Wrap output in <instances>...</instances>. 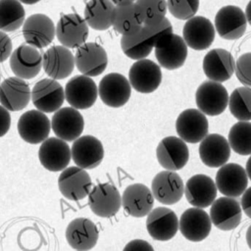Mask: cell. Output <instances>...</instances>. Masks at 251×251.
Returning <instances> with one entry per match:
<instances>
[{
  "label": "cell",
  "mask_w": 251,
  "mask_h": 251,
  "mask_svg": "<svg viewBox=\"0 0 251 251\" xmlns=\"http://www.w3.org/2000/svg\"><path fill=\"white\" fill-rule=\"evenodd\" d=\"M228 97L226 88L221 82L205 80L197 87L195 102L204 115L218 116L227 107Z\"/></svg>",
  "instance_id": "obj_1"
},
{
  "label": "cell",
  "mask_w": 251,
  "mask_h": 251,
  "mask_svg": "<svg viewBox=\"0 0 251 251\" xmlns=\"http://www.w3.org/2000/svg\"><path fill=\"white\" fill-rule=\"evenodd\" d=\"M65 99L76 110L88 109L94 105L98 87L90 76L80 75L72 77L65 86Z\"/></svg>",
  "instance_id": "obj_2"
},
{
  "label": "cell",
  "mask_w": 251,
  "mask_h": 251,
  "mask_svg": "<svg viewBox=\"0 0 251 251\" xmlns=\"http://www.w3.org/2000/svg\"><path fill=\"white\" fill-rule=\"evenodd\" d=\"M58 187L61 194L72 201L85 198L92 187L90 176L79 167H69L62 171L58 177Z\"/></svg>",
  "instance_id": "obj_3"
},
{
  "label": "cell",
  "mask_w": 251,
  "mask_h": 251,
  "mask_svg": "<svg viewBox=\"0 0 251 251\" xmlns=\"http://www.w3.org/2000/svg\"><path fill=\"white\" fill-rule=\"evenodd\" d=\"M128 81L137 92L148 94L155 91L162 82L160 66L149 59L135 61L128 72Z\"/></svg>",
  "instance_id": "obj_4"
},
{
  "label": "cell",
  "mask_w": 251,
  "mask_h": 251,
  "mask_svg": "<svg viewBox=\"0 0 251 251\" xmlns=\"http://www.w3.org/2000/svg\"><path fill=\"white\" fill-rule=\"evenodd\" d=\"M131 94L128 79L119 73H110L103 76L98 85V95L102 102L112 108L124 106Z\"/></svg>",
  "instance_id": "obj_5"
},
{
  "label": "cell",
  "mask_w": 251,
  "mask_h": 251,
  "mask_svg": "<svg viewBox=\"0 0 251 251\" xmlns=\"http://www.w3.org/2000/svg\"><path fill=\"white\" fill-rule=\"evenodd\" d=\"M64 100V88L53 78H43L37 81L32 87V104L42 113L56 112L62 107Z\"/></svg>",
  "instance_id": "obj_6"
},
{
  "label": "cell",
  "mask_w": 251,
  "mask_h": 251,
  "mask_svg": "<svg viewBox=\"0 0 251 251\" xmlns=\"http://www.w3.org/2000/svg\"><path fill=\"white\" fill-rule=\"evenodd\" d=\"M90 210L98 217L110 218L116 215L122 206V196L111 183H99L88 194Z\"/></svg>",
  "instance_id": "obj_7"
},
{
  "label": "cell",
  "mask_w": 251,
  "mask_h": 251,
  "mask_svg": "<svg viewBox=\"0 0 251 251\" xmlns=\"http://www.w3.org/2000/svg\"><path fill=\"white\" fill-rule=\"evenodd\" d=\"M56 36L67 48H78L88 37V25L78 14L62 15L56 25Z\"/></svg>",
  "instance_id": "obj_8"
},
{
  "label": "cell",
  "mask_w": 251,
  "mask_h": 251,
  "mask_svg": "<svg viewBox=\"0 0 251 251\" xmlns=\"http://www.w3.org/2000/svg\"><path fill=\"white\" fill-rule=\"evenodd\" d=\"M10 68L15 76L31 79L39 74L42 68V54L37 48L23 43L12 52Z\"/></svg>",
  "instance_id": "obj_9"
},
{
  "label": "cell",
  "mask_w": 251,
  "mask_h": 251,
  "mask_svg": "<svg viewBox=\"0 0 251 251\" xmlns=\"http://www.w3.org/2000/svg\"><path fill=\"white\" fill-rule=\"evenodd\" d=\"M159 164L167 171H178L188 162L189 151L186 143L176 136L163 138L156 149Z\"/></svg>",
  "instance_id": "obj_10"
},
{
  "label": "cell",
  "mask_w": 251,
  "mask_h": 251,
  "mask_svg": "<svg viewBox=\"0 0 251 251\" xmlns=\"http://www.w3.org/2000/svg\"><path fill=\"white\" fill-rule=\"evenodd\" d=\"M247 26L244 12L237 6L226 5L222 7L215 17V27L218 34L227 40L240 38Z\"/></svg>",
  "instance_id": "obj_11"
},
{
  "label": "cell",
  "mask_w": 251,
  "mask_h": 251,
  "mask_svg": "<svg viewBox=\"0 0 251 251\" xmlns=\"http://www.w3.org/2000/svg\"><path fill=\"white\" fill-rule=\"evenodd\" d=\"M155 56L161 67L176 70L183 66L186 60L187 45L181 36L171 33L156 44Z\"/></svg>",
  "instance_id": "obj_12"
},
{
  "label": "cell",
  "mask_w": 251,
  "mask_h": 251,
  "mask_svg": "<svg viewBox=\"0 0 251 251\" xmlns=\"http://www.w3.org/2000/svg\"><path fill=\"white\" fill-rule=\"evenodd\" d=\"M151 191L154 198L161 204L173 205L182 198L184 184L178 174L166 170L154 176Z\"/></svg>",
  "instance_id": "obj_13"
},
{
  "label": "cell",
  "mask_w": 251,
  "mask_h": 251,
  "mask_svg": "<svg viewBox=\"0 0 251 251\" xmlns=\"http://www.w3.org/2000/svg\"><path fill=\"white\" fill-rule=\"evenodd\" d=\"M75 64L84 75L97 76L107 68L108 56L105 49L95 42H85L75 55Z\"/></svg>",
  "instance_id": "obj_14"
},
{
  "label": "cell",
  "mask_w": 251,
  "mask_h": 251,
  "mask_svg": "<svg viewBox=\"0 0 251 251\" xmlns=\"http://www.w3.org/2000/svg\"><path fill=\"white\" fill-rule=\"evenodd\" d=\"M176 129L179 138L184 142L198 143L208 134L209 123L201 111L186 109L178 115Z\"/></svg>",
  "instance_id": "obj_15"
},
{
  "label": "cell",
  "mask_w": 251,
  "mask_h": 251,
  "mask_svg": "<svg viewBox=\"0 0 251 251\" xmlns=\"http://www.w3.org/2000/svg\"><path fill=\"white\" fill-rule=\"evenodd\" d=\"M72 159L83 170H91L100 165L104 158V148L101 141L92 135L79 136L71 148Z\"/></svg>",
  "instance_id": "obj_16"
},
{
  "label": "cell",
  "mask_w": 251,
  "mask_h": 251,
  "mask_svg": "<svg viewBox=\"0 0 251 251\" xmlns=\"http://www.w3.org/2000/svg\"><path fill=\"white\" fill-rule=\"evenodd\" d=\"M56 28L53 21L44 14L29 16L23 25V35L26 43L35 48H44L54 39Z\"/></svg>",
  "instance_id": "obj_17"
},
{
  "label": "cell",
  "mask_w": 251,
  "mask_h": 251,
  "mask_svg": "<svg viewBox=\"0 0 251 251\" xmlns=\"http://www.w3.org/2000/svg\"><path fill=\"white\" fill-rule=\"evenodd\" d=\"M75 65L74 54L63 45H54L42 55V68L45 74L55 80L71 75Z\"/></svg>",
  "instance_id": "obj_18"
},
{
  "label": "cell",
  "mask_w": 251,
  "mask_h": 251,
  "mask_svg": "<svg viewBox=\"0 0 251 251\" xmlns=\"http://www.w3.org/2000/svg\"><path fill=\"white\" fill-rule=\"evenodd\" d=\"M50 129V120L38 110L25 112L18 121V132L21 138L30 144L43 142L48 138Z\"/></svg>",
  "instance_id": "obj_19"
},
{
  "label": "cell",
  "mask_w": 251,
  "mask_h": 251,
  "mask_svg": "<svg viewBox=\"0 0 251 251\" xmlns=\"http://www.w3.org/2000/svg\"><path fill=\"white\" fill-rule=\"evenodd\" d=\"M51 128L58 138L64 141H74L82 133L84 120L78 110L73 107H63L53 115Z\"/></svg>",
  "instance_id": "obj_20"
},
{
  "label": "cell",
  "mask_w": 251,
  "mask_h": 251,
  "mask_svg": "<svg viewBox=\"0 0 251 251\" xmlns=\"http://www.w3.org/2000/svg\"><path fill=\"white\" fill-rule=\"evenodd\" d=\"M248 176L245 169L236 163L225 164L216 175L217 189L226 197H238L246 190Z\"/></svg>",
  "instance_id": "obj_21"
},
{
  "label": "cell",
  "mask_w": 251,
  "mask_h": 251,
  "mask_svg": "<svg viewBox=\"0 0 251 251\" xmlns=\"http://www.w3.org/2000/svg\"><path fill=\"white\" fill-rule=\"evenodd\" d=\"M212 222L210 216L201 208L186 209L178 220V229L189 241L200 242L211 232Z\"/></svg>",
  "instance_id": "obj_22"
},
{
  "label": "cell",
  "mask_w": 251,
  "mask_h": 251,
  "mask_svg": "<svg viewBox=\"0 0 251 251\" xmlns=\"http://www.w3.org/2000/svg\"><path fill=\"white\" fill-rule=\"evenodd\" d=\"M146 228L149 235L159 241L172 239L178 230V219L176 213L166 207H158L147 215Z\"/></svg>",
  "instance_id": "obj_23"
},
{
  "label": "cell",
  "mask_w": 251,
  "mask_h": 251,
  "mask_svg": "<svg viewBox=\"0 0 251 251\" xmlns=\"http://www.w3.org/2000/svg\"><path fill=\"white\" fill-rule=\"evenodd\" d=\"M215 26L205 17L195 16L186 21L182 28V38L187 47L194 50H205L215 39Z\"/></svg>",
  "instance_id": "obj_24"
},
{
  "label": "cell",
  "mask_w": 251,
  "mask_h": 251,
  "mask_svg": "<svg viewBox=\"0 0 251 251\" xmlns=\"http://www.w3.org/2000/svg\"><path fill=\"white\" fill-rule=\"evenodd\" d=\"M71 148L58 137L45 139L38 150L40 164L50 172H60L67 168L71 161Z\"/></svg>",
  "instance_id": "obj_25"
},
{
  "label": "cell",
  "mask_w": 251,
  "mask_h": 251,
  "mask_svg": "<svg viewBox=\"0 0 251 251\" xmlns=\"http://www.w3.org/2000/svg\"><path fill=\"white\" fill-rule=\"evenodd\" d=\"M65 235L72 248L76 251H88L96 245L99 232L95 224L89 219L76 218L69 223Z\"/></svg>",
  "instance_id": "obj_26"
},
{
  "label": "cell",
  "mask_w": 251,
  "mask_h": 251,
  "mask_svg": "<svg viewBox=\"0 0 251 251\" xmlns=\"http://www.w3.org/2000/svg\"><path fill=\"white\" fill-rule=\"evenodd\" d=\"M205 75L209 80L224 82L231 77L235 71L233 56L226 49L210 50L203 59L202 65Z\"/></svg>",
  "instance_id": "obj_27"
},
{
  "label": "cell",
  "mask_w": 251,
  "mask_h": 251,
  "mask_svg": "<svg viewBox=\"0 0 251 251\" xmlns=\"http://www.w3.org/2000/svg\"><path fill=\"white\" fill-rule=\"evenodd\" d=\"M154 196L150 188L142 183L128 185L122 195V206L126 213L134 218H142L153 209Z\"/></svg>",
  "instance_id": "obj_28"
},
{
  "label": "cell",
  "mask_w": 251,
  "mask_h": 251,
  "mask_svg": "<svg viewBox=\"0 0 251 251\" xmlns=\"http://www.w3.org/2000/svg\"><path fill=\"white\" fill-rule=\"evenodd\" d=\"M241 206L232 197H220L211 205V222L221 230H231L235 228L241 221Z\"/></svg>",
  "instance_id": "obj_29"
},
{
  "label": "cell",
  "mask_w": 251,
  "mask_h": 251,
  "mask_svg": "<svg viewBox=\"0 0 251 251\" xmlns=\"http://www.w3.org/2000/svg\"><path fill=\"white\" fill-rule=\"evenodd\" d=\"M31 98L28 84L17 76H10L0 84V104L8 111L25 109Z\"/></svg>",
  "instance_id": "obj_30"
},
{
  "label": "cell",
  "mask_w": 251,
  "mask_h": 251,
  "mask_svg": "<svg viewBox=\"0 0 251 251\" xmlns=\"http://www.w3.org/2000/svg\"><path fill=\"white\" fill-rule=\"evenodd\" d=\"M217 186L206 175H195L185 183L184 194L189 204L197 208H206L216 200Z\"/></svg>",
  "instance_id": "obj_31"
},
{
  "label": "cell",
  "mask_w": 251,
  "mask_h": 251,
  "mask_svg": "<svg viewBox=\"0 0 251 251\" xmlns=\"http://www.w3.org/2000/svg\"><path fill=\"white\" fill-rule=\"evenodd\" d=\"M199 156L204 165L219 168L226 164L230 156L228 141L221 134H207L199 145Z\"/></svg>",
  "instance_id": "obj_32"
},
{
  "label": "cell",
  "mask_w": 251,
  "mask_h": 251,
  "mask_svg": "<svg viewBox=\"0 0 251 251\" xmlns=\"http://www.w3.org/2000/svg\"><path fill=\"white\" fill-rule=\"evenodd\" d=\"M144 24L137 5L134 2L115 6L112 26L122 35H131L142 29Z\"/></svg>",
  "instance_id": "obj_33"
},
{
  "label": "cell",
  "mask_w": 251,
  "mask_h": 251,
  "mask_svg": "<svg viewBox=\"0 0 251 251\" xmlns=\"http://www.w3.org/2000/svg\"><path fill=\"white\" fill-rule=\"evenodd\" d=\"M115 5L111 0H87L84 8V20L95 30H106L112 26Z\"/></svg>",
  "instance_id": "obj_34"
},
{
  "label": "cell",
  "mask_w": 251,
  "mask_h": 251,
  "mask_svg": "<svg viewBox=\"0 0 251 251\" xmlns=\"http://www.w3.org/2000/svg\"><path fill=\"white\" fill-rule=\"evenodd\" d=\"M25 12L18 0H0V30L14 31L24 25Z\"/></svg>",
  "instance_id": "obj_35"
},
{
  "label": "cell",
  "mask_w": 251,
  "mask_h": 251,
  "mask_svg": "<svg viewBox=\"0 0 251 251\" xmlns=\"http://www.w3.org/2000/svg\"><path fill=\"white\" fill-rule=\"evenodd\" d=\"M121 48L126 57L137 61L145 59L151 53L153 46L141 29L131 35H122Z\"/></svg>",
  "instance_id": "obj_36"
},
{
  "label": "cell",
  "mask_w": 251,
  "mask_h": 251,
  "mask_svg": "<svg viewBox=\"0 0 251 251\" xmlns=\"http://www.w3.org/2000/svg\"><path fill=\"white\" fill-rule=\"evenodd\" d=\"M228 144L235 153L251 155V123L238 121L229 129Z\"/></svg>",
  "instance_id": "obj_37"
},
{
  "label": "cell",
  "mask_w": 251,
  "mask_h": 251,
  "mask_svg": "<svg viewBox=\"0 0 251 251\" xmlns=\"http://www.w3.org/2000/svg\"><path fill=\"white\" fill-rule=\"evenodd\" d=\"M228 108L231 115L238 121L251 120V87L235 88L228 97Z\"/></svg>",
  "instance_id": "obj_38"
},
{
  "label": "cell",
  "mask_w": 251,
  "mask_h": 251,
  "mask_svg": "<svg viewBox=\"0 0 251 251\" xmlns=\"http://www.w3.org/2000/svg\"><path fill=\"white\" fill-rule=\"evenodd\" d=\"M144 25H156L166 18L167 0H135Z\"/></svg>",
  "instance_id": "obj_39"
},
{
  "label": "cell",
  "mask_w": 251,
  "mask_h": 251,
  "mask_svg": "<svg viewBox=\"0 0 251 251\" xmlns=\"http://www.w3.org/2000/svg\"><path fill=\"white\" fill-rule=\"evenodd\" d=\"M199 8V0H167V9L178 20H189Z\"/></svg>",
  "instance_id": "obj_40"
},
{
  "label": "cell",
  "mask_w": 251,
  "mask_h": 251,
  "mask_svg": "<svg viewBox=\"0 0 251 251\" xmlns=\"http://www.w3.org/2000/svg\"><path fill=\"white\" fill-rule=\"evenodd\" d=\"M142 29L153 47H155L156 44L164 37L173 33L172 24L167 18H165L163 21L156 25H143Z\"/></svg>",
  "instance_id": "obj_41"
},
{
  "label": "cell",
  "mask_w": 251,
  "mask_h": 251,
  "mask_svg": "<svg viewBox=\"0 0 251 251\" xmlns=\"http://www.w3.org/2000/svg\"><path fill=\"white\" fill-rule=\"evenodd\" d=\"M235 75L244 86H251V52L244 53L235 62Z\"/></svg>",
  "instance_id": "obj_42"
},
{
  "label": "cell",
  "mask_w": 251,
  "mask_h": 251,
  "mask_svg": "<svg viewBox=\"0 0 251 251\" xmlns=\"http://www.w3.org/2000/svg\"><path fill=\"white\" fill-rule=\"evenodd\" d=\"M12 41L8 34L0 30V63L5 62L12 54Z\"/></svg>",
  "instance_id": "obj_43"
},
{
  "label": "cell",
  "mask_w": 251,
  "mask_h": 251,
  "mask_svg": "<svg viewBox=\"0 0 251 251\" xmlns=\"http://www.w3.org/2000/svg\"><path fill=\"white\" fill-rule=\"evenodd\" d=\"M123 251H154L150 243L142 239H133L126 243Z\"/></svg>",
  "instance_id": "obj_44"
},
{
  "label": "cell",
  "mask_w": 251,
  "mask_h": 251,
  "mask_svg": "<svg viewBox=\"0 0 251 251\" xmlns=\"http://www.w3.org/2000/svg\"><path fill=\"white\" fill-rule=\"evenodd\" d=\"M11 116L9 111L0 105V137L4 136L10 129Z\"/></svg>",
  "instance_id": "obj_45"
},
{
  "label": "cell",
  "mask_w": 251,
  "mask_h": 251,
  "mask_svg": "<svg viewBox=\"0 0 251 251\" xmlns=\"http://www.w3.org/2000/svg\"><path fill=\"white\" fill-rule=\"evenodd\" d=\"M240 206L245 215L251 219V186L242 193Z\"/></svg>",
  "instance_id": "obj_46"
},
{
  "label": "cell",
  "mask_w": 251,
  "mask_h": 251,
  "mask_svg": "<svg viewBox=\"0 0 251 251\" xmlns=\"http://www.w3.org/2000/svg\"><path fill=\"white\" fill-rule=\"evenodd\" d=\"M244 14H245V17H246V21H247V23L251 25V0L248 2L247 6H246V8H245V12H244Z\"/></svg>",
  "instance_id": "obj_47"
},
{
  "label": "cell",
  "mask_w": 251,
  "mask_h": 251,
  "mask_svg": "<svg viewBox=\"0 0 251 251\" xmlns=\"http://www.w3.org/2000/svg\"><path fill=\"white\" fill-rule=\"evenodd\" d=\"M245 172H246V174H247L248 178L251 180V156H250V157H249V159L247 160L246 168H245Z\"/></svg>",
  "instance_id": "obj_48"
},
{
  "label": "cell",
  "mask_w": 251,
  "mask_h": 251,
  "mask_svg": "<svg viewBox=\"0 0 251 251\" xmlns=\"http://www.w3.org/2000/svg\"><path fill=\"white\" fill-rule=\"evenodd\" d=\"M246 242L249 248L251 249V225L248 226L247 231H246Z\"/></svg>",
  "instance_id": "obj_49"
},
{
  "label": "cell",
  "mask_w": 251,
  "mask_h": 251,
  "mask_svg": "<svg viewBox=\"0 0 251 251\" xmlns=\"http://www.w3.org/2000/svg\"><path fill=\"white\" fill-rule=\"evenodd\" d=\"M114 5H118V4H123V3H130V2H135V0H111Z\"/></svg>",
  "instance_id": "obj_50"
},
{
  "label": "cell",
  "mask_w": 251,
  "mask_h": 251,
  "mask_svg": "<svg viewBox=\"0 0 251 251\" xmlns=\"http://www.w3.org/2000/svg\"><path fill=\"white\" fill-rule=\"evenodd\" d=\"M18 1H20L21 3L26 4V5H31V4H35V3L39 2L40 0H18Z\"/></svg>",
  "instance_id": "obj_51"
}]
</instances>
